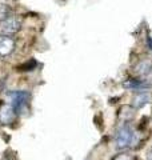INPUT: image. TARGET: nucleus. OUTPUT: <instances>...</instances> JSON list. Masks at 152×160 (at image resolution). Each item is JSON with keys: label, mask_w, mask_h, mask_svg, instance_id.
I'll use <instances>...</instances> for the list:
<instances>
[{"label": "nucleus", "mask_w": 152, "mask_h": 160, "mask_svg": "<svg viewBox=\"0 0 152 160\" xmlns=\"http://www.w3.org/2000/svg\"><path fill=\"white\" fill-rule=\"evenodd\" d=\"M145 44H147V48L152 51V38L151 36H147L145 38Z\"/></svg>", "instance_id": "obj_11"}, {"label": "nucleus", "mask_w": 152, "mask_h": 160, "mask_svg": "<svg viewBox=\"0 0 152 160\" xmlns=\"http://www.w3.org/2000/svg\"><path fill=\"white\" fill-rule=\"evenodd\" d=\"M20 29H22V19L18 16L6 18L0 23V32L3 35H13Z\"/></svg>", "instance_id": "obj_3"}, {"label": "nucleus", "mask_w": 152, "mask_h": 160, "mask_svg": "<svg viewBox=\"0 0 152 160\" xmlns=\"http://www.w3.org/2000/svg\"><path fill=\"white\" fill-rule=\"evenodd\" d=\"M151 100V95L149 93H139L136 95V96L134 98V108H141L144 107L147 103H149Z\"/></svg>", "instance_id": "obj_9"}, {"label": "nucleus", "mask_w": 152, "mask_h": 160, "mask_svg": "<svg viewBox=\"0 0 152 160\" xmlns=\"http://www.w3.org/2000/svg\"><path fill=\"white\" fill-rule=\"evenodd\" d=\"M134 116H135V108L134 107L123 106V107L119 109V119L121 120V122L128 123Z\"/></svg>", "instance_id": "obj_8"}, {"label": "nucleus", "mask_w": 152, "mask_h": 160, "mask_svg": "<svg viewBox=\"0 0 152 160\" xmlns=\"http://www.w3.org/2000/svg\"><path fill=\"white\" fill-rule=\"evenodd\" d=\"M15 116H16V113H15L12 106H4L2 108V111H0V123L2 124L12 123Z\"/></svg>", "instance_id": "obj_6"}, {"label": "nucleus", "mask_w": 152, "mask_h": 160, "mask_svg": "<svg viewBox=\"0 0 152 160\" xmlns=\"http://www.w3.org/2000/svg\"><path fill=\"white\" fill-rule=\"evenodd\" d=\"M135 72L143 79H151L152 78V62L149 60H143L136 64Z\"/></svg>", "instance_id": "obj_5"}, {"label": "nucleus", "mask_w": 152, "mask_h": 160, "mask_svg": "<svg viewBox=\"0 0 152 160\" xmlns=\"http://www.w3.org/2000/svg\"><path fill=\"white\" fill-rule=\"evenodd\" d=\"M29 93L27 91H15L11 93V106L16 115H23L27 109Z\"/></svg>", "instance_id": "obj_1"}, {"label": "nucleus", "mask_w": 152, "mask_h": 160, "mask_svg": "<svg viewBox=\"0 0 152 160\" xmlns=\"http://www.w3.org/2000/svg\"><path fill=\"white\" fill-rule=\"evenodd\" d=\"M15 48V40L9 35L0 36V56H8Z\"/></svg>", "instance_id": "obj_4"}, {"label": "nucleus", "mask_w": 152, "mask_h": 160, "mask_svg": "<svg viewBox=\"0 0 152 160\" xmlns=\"http://www.w3.org/2000/svg\"><path fill=\"white\" fill-rule=\"evenodd\" d=\"M114 160H134V158H131L129 155H119Z\"/></svg>", "instance_id": "obj_10"}, {"label": "nucleus", "mask_w": 152, "mask_h": 160, "mask_svg": "<svg viewBox=\"0 0 152 160\" xmlns=\"http://www.w3.org/2000/svg\"><path fill=\"white\" fill-rule=\"evenodd\" d=\"M123 87L124 88H128V89H136V91H141V89H145V88H149L151 84H148L144 80H136V79H131V80H125L123 83Z\"/></svg>", "instance_id": "obj_7"}, {"label": "nucleus", "mask_w": 152, "mask_h": 160, "mask_svg": "<svg viewBox=\"0 0 152 160\" xmlns=\"http://www.w3.org/2000/svg\"><path fill=\"white\" fill-rule=\"evenodd\" d=\"M134 138H135V132L132 127L129 124H124L118 131V135H116V146H118L119 149L129 147L134 142Z\"/></svg>", "instance_id": "obj_2"}]
</instances>
